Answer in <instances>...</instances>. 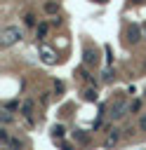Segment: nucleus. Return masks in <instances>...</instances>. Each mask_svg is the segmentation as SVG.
Returning a JSON list of instances; mask_svg holds the SVG:
<instances>
[{
	"label": "nucleus",
	"instance_id": "1",
	"mask_svg": "<svg viewBox=\"0 0 146 150\" xmlns=\"http://www.w3.org/2000/svg\"><path fill=\"white\" fill-rule=\"evenodd\" d=\"M21 40V28L19 26H7V28H2V33H0V47H12V45H16Z\"/></svg>",
	"mask_w": 146,
	"mask_h": 150
},
{
	"label": "nucleus",
	"instance_id": "2",
	"mask_svg": "<svg viewBox=\"0 0 146 150\" xmlns=\"http://www.w3.org/2000/svg\"><path fill=\"white\" fill-rule=\"evenodd\" d=\"M33 110H35V103H33L31 98H26V101L21 103V115L26 117L28 124H33Z\"/></svg>",
	"mask_w": 146,
	"mask_h": 150
},
{
	"label": "nucleus",
	"instance_id": "3",
	"mask_svg": "<svg viewBox=\"0 0 146 150\" xmlns=\"http://www.w3.org/2000/svg\"><path fill=\"white\" fill-rule=\"evenodd\" d=\"M127 40H130L132 45H137V42L141 40V26H137V23H132V26L127 28Z\"/></svg>",
	"mask_w": 146,
	"mask_h": 150
},
{
	"label": "nucleus",
	"instance_id": "4",
	"mask_svg": "<svg viewBox=\"0 0 146 150\" xmlns=\"http://www.w3.org/2000/svg\"><path fill=\"white\" fill-rule=\"evenodd\" d=\"M40 56H42V61H45V63H54V61H57L54 49H52V47H47V45H40Z\"/></svg>",
	"mask_w": 146,
	"mask_h": 150
},
{
	"label": "nucleus",
	"instance_id": "5",
	"mask_svg": "<svg viewBox=\"0 0 146 150\" xmlns=\"http://www.w3.org/2000/svg\"><path fill=\"white\" fill-rule=\"evenodd\" d=\"M99 63V54L94 52V49H85V66H97Z\"/></svg>",
	"mask_w": 146,
	"mask_h": 150
},
{
	"label": "nucleus",
	"instance_id": "6",
	"mask_svg": "<svg viewBox=\"0 0 146 150\" xmlns=\"http://www.w3.org/2000/svg\"><path fill=\"white\" fill-rule=\"evenodd\" d=\"M111 115H113L115 120H118V117H122V115H125V103H122V101H115V105H113V112H111Z\"/></svg>",
	"mask_w": 146,
	"mask_h": 150
},
{
	"label": "nucleus",
	"instance_id": "7",
	"mask_svg": "<svg viewBox=\"0 0 146 150\" xmlns=\"http://www.w3.org/2000/svg\"><path fill=\"white\" fill-rule=\"evenodd\" d=\"M115 143H118V131L113 129V131L106 136V143H104V145H106V148H111V145H115Z\"/></svg>",
	"mask_w": 146,
	"mask_h": 150
},
{
	"label": "nucleus",
	"instance_id": "8",
	"mask_svg": "<svg viewBox=\"0 0 146 150\" xmlns=\"http://www.w3.org/2000/svg\"><path fill=\"white\" fill-rule=\"evenodd\" d=\"M42 9H45V12H47V14H57V12H59V5H57V2H52V0H49V2H45V7H42Z\"/></svg>",
	"mask_w": 146,
	"mask_h": 150
},
{
	"label": "nucleus",
	"instance_id": "9",
	"mask_svg": "<svg viewBox=\"0 0 146 150\" xmlns=\"http://www.w3.org/2000/svg\"><path fill=\"white\" fill-rule=\"evenodd\" d=\"M64 131H66V129H64L61 124H54V127H52V136H54V138H61Z\"/></svg>",
	"mask_w": 146,
	"mask_h": 150
},
{
	"label": "nucleus",
	"instance_id": "10",
	"mask_svg": "<svg viewBox=\"0 0 146 150\" xmlns=\"http://www.w3.org/2000/svg\"><path fill=\"white\" fill-rule=\"evenodd\" d=\"M0 141H2V145H7V143H9V141H12V136H9V131H7V129H5V127H2V129H0Z\"/></svg>",
	"mask_w": 146,
	"mask_h": 150
},
{
	"label": "nucleus",
	"instance_id": "11",
	"mask_svg": "<svg viewBox=\"0 0 146 150\" xmlns=\"http://www.w3.org/2000/svg\"><path fill=\"white\" fill-rule=\"evenodd\" d=\"M85 101H97V89H85Z\"/></svg>",
	"mask_w": 146,
	"mask_h": 150
},
{
	"label": "nucleus",
	"instance_id": "12",
	"mask_svg": "<svg viewBox=\"0 0 146 150\" xmlns=\"http://www.w3.org/2000/svg\"><path fill=\"white\" fill-rule=\"evenodd\" d=\"M35 35H38V38H45V35H47V23H40V26L35 28Z\"/></svg>",
	"mask_w": 146,
	"mask_h": 150
},
{
	"label": "nucleus",
	"instance_id": "13",
	"mask_svg": "<svg viewBox=\"0 0 146 150\" xmlns=\"http://www.w3.org/2000/svg\"><path fill=\"white\" fill-rule=\"evenodd\" d=\"M7 145H9V148H12V150H21V148H24V143H21V141H19V138H12V141H9V143H7Z\"/></svg>",
	"mask_w": 146,
	"mask_h": 150
},
{
	"label": "nucleus",
	"instance_id": "14",
	"mask_svg": "<svg viewBox=\"0 0 146 150\" xmlns=\"http://www.w3.org/2000/svg\"><path fill=\"white\" fill-rule=\"evenodd\" d=\"M0 120H2V124H9V122H12V115H9V110H2V112H0Z\"/></svg>",
	"mask_w": 146,
	"mask_h": 150
},
{
	"label": "nucleus",
	"instance_id": "15",
	"mask_svg": "<svg viewBox=\"0 0 146 150\" xmlns=\"http://www.w3.org/2000/svg\"><path fill=\"white\" fill-rule=\"evenodd\" d=\"M24 23H26V26H35V16H33V14H26V16H24Z\"/></svg>",
	"mask_w": 146,
	"mask_h": 150
},
{
	"label": "nucleus",
	"instance_id": "16",
	"mask_svg": "<svg viewBox=\"0 0 146 150\" xmlns=\"http://www.w3.org/2000/svg\"><path fill=\"white\" fill-rule=\"evenodd\" d=\"M19 108V101H9V103H5V110H16Z\"/></svg>",
	"mask_w": 146,
	"mask_h": 150
},
{
	"label": "nucleus",
	"instance_id": "17",
	"mask_svg": "<svg viewBox=\"0 0 146 150\" xmlns=\"http://www.w3.org/2000/svg\"><path fill=\"white\" fill-rule=\"evenodd\" d=\"M139 129H141V131H146V112L139 117Z\"/></svg>",
	"mask_w": 146,
	"mask_h": 150
},
{
	"label": "nucleus",
	"instance_id": "18",
	"mask_svg": "<svg viewBox=\"0 0 146 150\" xmlns=\"http://www.w3.org/2000/svg\"><path fill=\"white\" fill-rule=\"evenodd\" d=\"M75 136H78V141H80V143H87V134H82V131H75Z\"/></svg>",
	"mask_w": 146,
	"mask_h": 150
},
{
	"label": "nucleus",
	"instance_id": "19",
	"mask_svg": "<svg viewBox=\"0 0 146 150\" xmlns=\"http://www.w3.org/2000/svg\"><path fill=\"white\" fill-rule=\"evenodd\" d=\"M132 2H137V5H141V2H146V0H132Z\"/></svg>",
	"mask_w": 146,
	"mask_h": 150
},
{
	"label": "nucleus",
	"instance_id": "20",
	"mask_svg": "<svg viewBox=\"0 0 146 150\" xmlns=\"http://www.w3.org/2000/svg\"><path fill=\"white\" fill-rule=\"evenodd\" d=\"M0 150H12V148H9V145H2V148H0Z\"/></svg>",
	"mask_w": 146,
	"mask_h": 150
},
{
	"label": "nucleus",
	"instance_id": "21",
	"mask_svg": "<svg viewBox=\"0 0 146 150\" xmlns=\"http://www.w3.org/2000/svg\"><path fill=\"white\" fill-rule=\"evenodd\" d=\"M94 2H99V5H104V2H108V0H94Z\"/></svg>",
	"mask_w": 146,
	"mask_h": 150
},
{
	"label": "nucleus",
	"instance_id": "22",
	"mask_svg": "<svg viewBox=\"0 0 146 150\" xmlns=\"http://www.w3.org/2000/svg\"><path fill=\"white\" fill-rule=\"evenodd\" d=\"M141 28H144V33H146V23H144V26H141Z\"/></svg>",
	"mask_w": 146,
	"mask_h": 150
}]
</instances>
